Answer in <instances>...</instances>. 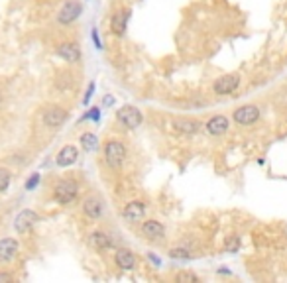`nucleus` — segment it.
<instances>
[{
    "mask_svg": "<svg viewBox=\"0 0 287 283\" xmlns=\"http://www.w3.org/2000/svg\"><path fill=\"white\" fill-rule=\"evenodd\" d=\"M230 128V120L223 114H216L212 116L211 120H207V124H205V130L211 134V136H223L226 134Z\"/></svg>",
    "mask_w": 287,
    "mask_h": 283,
    "instance_id": "13",
    "label": "nucleus"
},
{
    "mask_svg": "<svg viewBox=\"0 0 287 283\" xmlns=\"http://www.w3.org/2000/svg\"><path fill=\"white\" fill-rule=\"evenodd\" d=\"M65 120H67V110L61 106H51L43 112V124L50 128H59Z\"/></svg>",
    "mask_w": 287,
    "mask_h": 283,
    "instance_id": "11",
    "label": "nucleus"
},
{
    "mask_svg": "<svg viewBox=\"0 0 287 283\" xmlns=\"http://www.w3.org/2000/svg\"><path fill=\"white\" fill-rule=\"evenodd\" d=\"M57 55L61 57L63 61L67 63H77L81 59V48L79 43H73V41H65L57 48Z\"/></svg>",
    "mask_w": 287,
    "mask_h": 283,
    "instance_id": "14",
    "label": "nucleus"
},
{
    "mask_svg": "<svg viewBox=\"0 0 287 283\" xmlns=\"http://www.w3.org/2000/svg\"><path fill=\"white\" fill-rule=\"evenodd\" d=\"M142 234H144L148 240H163V238H165V226L156 219L144 220V224H142Z\"/></svg>",
    "mask_w": 287,
    "mask_h": 283,
    "instance_id": "12",
    "label": "nucleus"
},
{
    "mask_svg": "<svg viewBox=\"0 0 287 283\" xmlns=\"http://www.w3.org/2000/svg\"><path fill=\"white\" fill-rule=\"evenodd\" d=\"M175 281L177 283H199V277H197L195 273H191V271H181V273H177Z\"/></svg>",
    "mask_w": 287,
    "mask_h": 283,
    "instance_id": "22",
    "label": "nucleus"
},
{
    "mask_svg": "<svg viewBox=\"0 0 287 283\" xmlns=\"http://www.w3.org/2000/svg\"><path fill=\"white\" fill-rule=\"evenodd\" d=\"M12 273H0V281H12Z\"/></svg>",
    "mask_w": 287,
    "mask_h": 283,
    "instance_id": "27",
    "label": "nucleus"
},
{
    "mask_svg": "<svg viewBox=\"0 0 287 283\" xmlns=\"http://www.w3.org/2000/svg\"><path fill=\"white\" fill-rule=\"evenodd\" d=\"M77 193H79V185H77L73 179H61L55 189H53V195H55V201L61 203V205H69L77 199Z\"/></svg>",
    "mask_w": 287,
    "mask_h": 283,
    "instance_id": "2",
    "label": "nucleus"
},
{
    "mask_svg": "<svg viewBox=\"0 0 287 283\" xmlns=\"http://www.w3.org/2000/svg\"><path fill=\"white\" fill-rule=\"evenodd\" d=\"M81 148L85 150V152H93V150H97V146H99V140H97V136L93 134V132H85V134H81Z\"/></svg>",
    "mask_w": 287,
    "mask_h": 283,
    "instance_id": "20",
    "label": "nucleus"
},
{
    "mask_svg": "<svg viewBox=\"0 0 287 283\" xmlns=\"http://www.w3.org/2000/svg\"><path fill=\"white\" fill-rule=\"evenodd\" d=\"M167 254H169V257H173V260H187L189 257V252L185 248H173Z\"/></svg>",
    "mask_w": 287,
    "mask_h": 283,
    "instance_id": "24",
    "label": "nucleus"
},
{
    "mask_svg": "<svg viewBox=\"0 0 287 283\" xmlns=\"http://www.w3.org/2000/svg\"><path fill=\"white\" fill-rule=\"evenodd\" d=\"M77 157H79V150L75 146H63L61 150L57 152V155H55V163L59 168H69V166L75 163Z\"/></svg>",
    "mask_w": 287,
    "mask_h": 283,
    "instance_id": "16",
    "label": "nucleus"
},
{
    "mask_svg": "<svg viewBox=\"0 0 287 283\" xmlns=\"http://www.w3.org/2000/svg\"><path fill=\"white\" fill-rule=\"evenodd\" d=\"M93 39H95V43H97V48L100 50V39H99V36H97V32L93 30Z\"/></svg>",
    "mask_w": 287,
    "mask_h": 283,
    "instance_id": "28",
    "label": "nucleus"
},
{
    "mask_svg": "<svg viewBox=\"0 0 287 283\" xmlns=\"http://www.w3.org/2000/svg\"><path fill=\"white\" fill-rule=\"evenodd\" d=\"M126 155H128V150L120 140L106 142V146H104V161L113 169H118L124 166Z\"/></svg>",
    "mask_w": 287,
    "mask_h": 283,
    "instance_id": "1",
    "label": "nucleus"
},
{
    "mask_svg": "<svg viewBox=\"0 0 287 283\" xmlns=\"http://www.w3.org/2000/svg\"><path fill=\"white\" fill-rule=\"evenodd\" d=\"M240 87V75L232 73V75H223L220 79H216V83L212 85V90L216 95H230Z\"/></svg>",
    "mask_w": 287,
    "mask_h": 283,
    "instance_id": "7",
    "label": "nucleus"
},
{
    "mask_svg": "<svg viewBox=\"0 0 287 283\" xmlns=\"http://www.w3.org/2000/svg\"><path fill=\"white\" fill-rule=\"evenodd\" d=\"M146 217V205L142 201H132L124 206L122 210V219L128 222V224H136L140 220H144Z\"/></svg>",
    "mask_w": 287,
    "mask_h": 283,
    "instance_id": "9",
    "label": "nucleus"
},
{
    "mask_svg": "<svg viewBox=\"0 0 287 283\" xmlns=\"http://www.w3.org/2000/svg\"><path fill=\"white\" fill-rule=\"evenodd\" d=\"M93 90H95V83H91V85H89L87 95H85V99H83V103H85V104L89 103V99H91V95H93Z\"/></svg>",
    "mask_w": 287,
    "mask_h": 283,
    "instance_id": "26",
    "label": "nucleus"
},
{
    "mask_svg": "<svg viewBox=\"0 0 287 283\" xmlns=\"http://www.w3.org/2000/svg\"><path fill=\"white\" fill-rule=\"evenodd\" d=\"M238 250H240V238H238V236H230L225 244V252L234 254V252H238Z\"/></svg>",
    "mask_w": 287,
    "mask_h": 283,
    "instance_id": "23",
    "label": "nucleus"
},
{
    "mask_svg": "<svg viewBox=\"0 0 287 283\" xmlns=\"http://www.w3.org/2000/svg\"><path fill=\"white\" fill-rule=\"evenodd\" d=\"M83 12V4L79 0H67L61 6V10L57 12V22L67 26V24H73L77 18Z\"/></svg>",
    "mask_w": 287,
    "mask_h": 283,
    "instance_id": "4",
    "label": "nucleus"
},
{
    "mask_svg": "<svg viewBox=\"0 0 287 283\" xmlns=\"http://www.w3.org/2000/svg\"><path fill=\"white\" fill-rule=\"evenodd\" d=\"M38 220H39V215L36 210L26 208V210H22V213L14 219V228H16L18 234H26V232H30L38 224Z\"/></svg>",
    "mask_w": 287,
    "mask_h": 283,
    "instance_id": "6",
    "label": "nucleus"
},
{
    "mask_svg": "<svg viewBox=\"0 0 287 283\" xmlns=\"http://www.w3.org/2000/svg\"><path fill=\"white\" fill-rule=\"evenodd\" d=\"M128 20H130V10L128 8H120V10H116L113 14V18H111V32L116 38H122L126 34Z\"/></svg>",
    "mask_w": 287,
    "mask_h": 283,
    "instance_id": "8",
    "label": "nucleus"
},
{
    "mask_svg": "<svg viewBox=\"0 0 287 283\" xmlns=\"http://www.w3.org/2000/svg\"><path fill=\"white\" fill-rule=\"evenodd\" d=\"M113 103H114L113 97H106V99H104V104H113Z\"/></svg>",
    "mask_w": 287,
    "mask_h": 283,
    "instance_id": "29",
    "label": "nucleus"
},
{
    "mask_svg": "<svg viewBox=\"0 0 287 283\" xmlns=\"http://www.w3.org/2000/svg\"><path fill=\"white\" fill-rule=\"evenodd\" d=\"M83 213H85V217L91 220H97L100 219V215H102V201H100L99 197H87L85 201H83Z\"/></svg>",
    "mask_w": 287,
    "mask_h": 283,
    "instance_id": "18",
    "label": "nucleus"
},
{
    "mask_svg": "<svg viewBox=\"0 0 287 283\" xmlns=\"http://www.w3.org/2000/svg\"><path fill=\"white\" fill-rule=\"evenodd\" d=\"M20 244L16 238H2L0 240V264H8L18 256Z\"/></svg>",
    "mask_w": 287,
    "mask_h": 283,
    "instance_id": "10",
    "label": "nucleus"
},
{
    "mask_svg": "<svg viewBox=\"0 0 287 283\" xmlns=\"http://www.w3.org/2000/svg\"><path fill=\"white\" fill-rule=\"evenodd\" d=\"M201 124L199 120H191V118H183V120H173V130L177 132H181V134H197L201 130Z\"/></svg>",
    "mask_w": 287,
    "mask_h": 283,
    "instance_id": "19",
    "label": "nucleus"
},
{
    "mask_svg": "<svg viewBox=\"0 0 287 283\" xmlns=\"http://www.w3.org/2000/svg\"><path fill=\"white\" fill-rule=\"evenodd\" d=\"M260 108L256 106V104H244V106H240L234 110V122L240 124V126H250V124H254V122H258L260 120Z\"/></svg>",
    "mask_w": 287,
    "mask_h": 283,
    "instance_id": "5",
    "label": "nucleus"
},
{
    "mask_svg": "<svg viewBox=\"0 0 287 283\" xmlns=\"http://www.w3.org/2000/svg\"><path fill=\"white\" fill-rule=\"evenodd\" d=\"M89 244L93 246L95 250L102 252V250L113 248L114 240L111 234H106V232H102V230H95V232H91V236H89Z\"/></svg>",
    "mask_w": 287,
    "mask_h": 283,
    "instance_id": "17",
    "label": "nucleus"
},
{
    "mask_svg": "<svg viewBox=\"0 0 287 283\" xmlns=\"http://www.w3.org/2000/svg\"><path fill=\"white\" fill-rule=\"evenodd\" d=\"M38 183H39V173H34L30 179L26 181V189H28V191H32V189H36V185H38Z\"/></svg>",
    "mask_w": 287,
    "mask_h": 283,
    "instance_id": "25",
    "label": "nucleus"
},
{
    "mask_svg": "<svg viewBox=\"0 0 287 283\" xmlns=\"http://www.w3.org/2000/svg\"><path fill=\"white\" fill-rule=\"evenodd\" d=\"M10 187V171L6 168H0V193H6Z\"/></svg>",
    "mask_w": 287,
    "mask_h": 283,
    "instance_id": "21",
    "label": "nucleus"
},
{
    "mask_svg": "<svg viewBox=\"0 0 287 283\" xmlns=\"http://www.w3.org/2000/svg\"><path fill=\"white\" fill-rule=\"evenodd\" d=\"M114 264H116V268H120V270L132 271L136 268V256H134L128 248H120V250H116V254H114Z\"/></svg>",
    "mask_w": 287,
    "mask_h": 283,
    "instance_id": "15",
    "label": "nucleus"
},
{
    "mask_svg": "<svg viewBox=\"0 0 287 283\" xmlns=\"http://www.w3.org/2000/svg\"><path fill=\"white\" fill-rule=\"evenodd\" d=\"M116 120H118L124 128L134 130L142 124L144 116H142V112L138 110L136 106H132V104H124L122 108H118V110H116Z\"/></svg>",
    "mask_w": 287,
    "mask_h": 283,
    "instance_id": "3",
    "label": "nucleus"
}]
</instances>
